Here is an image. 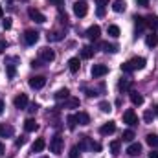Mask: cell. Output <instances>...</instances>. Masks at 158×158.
Segmentation results:
<instances>
[{
    "mask_svg": "<svg viewBox=\"0 0 158 158\" xmlns=\"http://www.w3.org/2000/svg\"><path fill=\"white\" fill-rule=\"evenodd\" d=\"M116 131V121H107L105 125H101V129H99V132L103 134V136H109V134H112Z\"/></svg>",
    "mask_w": 158,
    "mask_h": 158,
    "instance_id": "cell-11",
    "label": "cell"
},
{
    "mask_svg": "<svg viewBox=\"0 0 158 158\" xmlns=\"http://www.w3.org/2000/svg\"><path fill=\"white\" fill-rule=\"evenodd\" d=\"M24 40H26V44H35L37 40H39V31H35V30H28L26 33H24Z\"/></svg>",
    "mask_w": 158,
    "mask_h": 158,
    "instance_id": "cell-10",
    "label": "cell"
},
{
    "mask_svg": "<svg viewBox=\"0 0 158 158\" xmlns=\"http://www.w3.org/2000/svg\"><path fill=\"white\" fill-rule=\"evenodd\" d=\"M127 155L131 156H140L142 155V145L138 142H131V145L127 147Z\"/></svg>",
    "mask_w": 158,
    "mask_h": 158,
    "instance_id": "cell-12",
    "label": "cell"
},
{
    "mask_svg": "<svg viewBox=\"0 0 158 158\" xmlns=\"http://www.w3.org/2000/svg\"><path fill=\"white\" fill-rule=\"evenodd\" d=\"M44 147H46V142H44V138H37L31 149H33V153H40V151H42Z\"/></svg>",
    "mask_w": 158,
    "mask_h": 158,
    "instance_id": "cell-27",
    "label": "cell"
},
{
    "mask_svg": "<svg viewBox=\"0 0 158 158\" xmlns=\"http://www.w3.org/2000/svg\"><path fill=\"white\" fill-rule=\"evenodd\" d=\"M96 15H98V17H103V15H105V7H98Z\"/></svg>",
    "mask_w": 158,
    "mask_h": 158,
    "instance_id": "cell-46",
    "label": "cell"
},
{
    "mask_svg": "<svg viewBox=\"0 0 158 158\" xmlns=\"http://www.w3.org/2000/svg\"><path fill=\"white\" fill-rule=\"evenodd\" d=\"M149 158H158V153H156V151H153V153L149 155Z\"/></svg>",
    "mask_w": 158,
    "mask_h": 158,
    "instance_id": "cell-50",
    "label": "cell"
},
{
    "mask_svg": "<svg viewBox=\"0 0 158 158\" xmlns=\"http://www.w3.org/2000/svg\"><path fill=\"white\" fill-rule=\"evenodd\" d=\"M68 155H70V158H79L77 147H72V149H70V153H68Z\"/></svg>",
    "mask_w": 158,
    "mask_h": 158,
    "instance_id": "cell-41",
    "label": "cell"
},
{
    "mask_svg": "<svg viewBox=\"0 0 158 158\" xmlns=\"http://www.w3.org/2000/svg\"><path fill=\"white\" fill-rule=\"evenodd\" d=\"M26 142H28V138H26V136H20V138H19V140L15 142V145H17V147H22V145H24Z\"/></svg>",
    "mask_w": 158,
    "mask_h": 158,
    "instance_id": "cell-40",
    "label": "cell"
},
{
    "mask_svg": "<svg viewBox=\"0 0 158 158\" xmlns=\"http://www.w3.org/2000/svg\"><path fill=\"white\" fill-rule=\"evenodd\" d=\"M131 101L132 105H143V96L138 94L136 90H131Z\"/></svg>",
    "mask_w": 158,
    "mask_h": 158,
    "instance_id": "cell-20",
    "label": "cell"
},
{
    "mask_svg": "<svg viewBox=\"0 0 158 158\" xmlns=\"http://www.w3.org/2000/svg\"><path fill=\"white\" fill-rule=\"evenodd\" d=\"M2 26H4V30H11V19H6L2 22Z\"/></svg>",
    "mask_w": 158,
    "mask_h": 158,
    "instance_id": "cell-42",
    "label": "cell"
},
{
    "mask_svg": "<svg viewBox=\"0 0 158 158\" xmlns=\"http://www.w3.org/2000/svg\"><path fill=\"white\" fill-rule=\"evenodd\" d=\"M153 112H155V114H156V116H158V105H156V107H155V110H153Z\"/></svg>",
    "mask_w": 158,
    "mask_h": 158,
    "instance_id": "cell-54",
    "label": "cell"
},
{
    "mask_svg": "<svg viewBox=\"0 0 158 158\" xmlns=\"http://www.w3.org/2000/svg\"><path fill=\"white\" fill-rule=\"evenodd\" d=\"M6 48H7V42L6 40H0V52H4Z\"/></svg>",
    "mask_w": 158,
    "mask_h": 158,
    "instance_id": "cell-47",
    "label": "cell"
},
{
    "mask_svg": "<svg viewBox=\"0 0 158 158\" xmlns=\"http://www.w3.org/2000/svg\"><path fill=\"white\" fill-rule=\"evenodd\" d=\"M9 2H11V0H9Z\"/></svg>",
    "mask_w": 158,
    "mask_h": 158,
    "instance_id": "cell-55",
    "label": "cell"
},
{
    "mask_svg": "<svg viewBox=\"0 0 158 158\" xmlns=\"http://www.w3.org/2000/svg\"><path fill=\"white\" fill-rule=\"evenodd\" d=\"M107 31H109L110 37H119V28L116 26V24H110V26L107 28Z\"/></svg>",
    "mask_w": 158,
    "mask_h": 158,
    "instance_id": "cell-33",
    "label": "cell"
},
{
    "mask_svg": "<svg viewBox=\"0 0 158 158\" xmlns=\"http://www.w3.org/2000/svg\"><path fill=\"white\" fill-rule=\"evenodd\" d=\"M145 64H147V61H145L143 57H134V59H131V61H127V63L121 64V72L129 74V72H132V70H143Z\"/></svg>",
    "mask_w": 158,
    "mask_h": 158,
    "instance_id": "cell-1",
    "label": "cell"
},
{
    "mask_svg": "<svg viewBox=\"0 0 158 158\" xmlns=\"http://www.w3.org/2000/svg\"><path fill=\"white\" fill-rule=\"evenodd\" d=\"M46 39L50 40V42H59V40H63V33L61 31H48Z\"/></svg>",
    "mask_w": 158,
    "mask_h": 158,
    "instance_id": "cell-24",
    "label": "cell"
},
{
    "mask_svg": "<svg viewBox=\"0 0 158 158\" xmlns=\"http://www.w3.org/2000/svg\"><path fill=\"white\" fill-rule=\"evenodd\" d=\"M145 44L149 46V48H155V46H158V35L153 31V33H149L147 37H145Z\"/></svg>",
    "mask_w": 158,
    "mask_h": 158,
    "instance_id": "cell-22",
    "label": "cell"
},
{
    "mask_svg": "<svg viewBox=\"0 0 158 158\" xmlns=\"http://www.w3.org/2000/svg\"><path fill=\"white\" fill-rule=\"evenodd\" d=\"M66 125H68V129H70V131H74V129H76V125H77L76 114H68V116H66Z\"/></svg>",
    "mask_w": 158,
    "mask_h": 158,
    "instance_id": "cell-29",
    "label": "cell"
},
{
    "mask_svg": "<svg viewBox=\"0 0 158 158\" xmlns=\"http://www.w3.org/2000/svg\"><path fill=\"white\" fill-rule=\"evenodd\" d=\"M63 145H64V140H63L59 134H57V136H53V138L50 140V151H52L53 155H61Z\"/></svg>",
    "mask_w": 158,
    "mask_h": 158,
    "instance_id": "cell-2",
    "label": "cell"
},
{
    "mask_svg": "<svg viewBox=\"0 0 158 158\" xmlns=\"http://www.w3.org/2000/svg\"><path fill=\"white\" fill-rule=\"evenodd\" d=\"M76 119H77L79 125H88V123H90V116H88V114H86L85 110L77 112V114H76Z\"/></svg>",
    "mask_w": 158,
    "mask_h": 158,
    "instance_id": "cell-18",
    "label": "cell"
},
{
    "mask_svg": "<svg viewBox=\"0 0 158 158\" xmlns=\"http://www.w3.org/2000/svg\"><path fill=\"white\" fill-rule=\"evenodd\" d=\"M90 74H92V77H103V76H107L109 74V66L107 64H94L92 66V70H90Z\"/></svg>",
    "mask_w": 158,
    "mask_h": 158,
    "instance_id": "cell-4",
    "label": "cell"
},
{
    "mask_svg": "<svg viewBox=\"0 0 158 158\" xmlns=\"http://www.w3.org/2000/svg\"><path fill=\"white\" fill-rule=\"evenodd\" d=\"M4 17V9H2V6H0V19Z\"/></svg>",
    "mask_w": 158,
    "mask_h": 158,
    "instance_id": "cell-53",
    "label": "cell"
},
{
    "mask_svg": "<svg viewBox=\"0 0 158 158\" xmlns=\"http://www.w3.org/2000/svg\"><path fill=\"white\" fill-rule=\"evenodd\" d=\"M31 66L35 68V66H40V61H31Z\"/></svg>",
    "mask_w": 158,
    "mask_h": 158,
    "instance_id": "cell-48",
    "label": "cell"
},
{
    "mask_svg": "<svg viewBox=\"0 0 158 158\" xmlns=\"http://www.w3.org/2000/svg\"><path fill=\"white\" fill-rule=\"evenodd\" d=\"M96 2H98V6H99V7H105L110 0H96Z\"/></svg>",
    "mask_w": 158,
    "mask_h": 158,
    "instance_id": "cell-44",
    "label": "cell"
},
{
    "mask_svg": "<svg viewBox=\"0 0 158 158\" xmlns=\"http://www.w3.org/2000/svg\"><path fill=\"white\" fill-rule=\"evenodd\" d=\"M118 88H119V92H129V90L132 88V81H131V79H127V77L119 79Z\"/></svg>",
    "mask_w": 158,
    "mask_h": 158,
    "instance_id": "cell-14",
    "label": "cell"
},
{
    "mask_svg": "<svg viewBox=\"0 0 158 158\" xmlns=\"http://www.w3.org/2000/svg\"><path fill=\"white\" fill-rule=\"evenodd\" d=\"M119 147H121V142H118V140L110 142V151H112V155H119Z\"/></svg>",
    "mask_w": 158,
    "mask_h": 158,
    "instance_id": "cell-35",
    "label": "cell"
},
{
    "mask_svg": "<svg viewBox=\"0 0 158 158\" xmlns=\"http://www.w3.org/2000/svg\"><path fill=\"white\" fill-rule=\"evenodd\" d=\"M145 24H147L149 28H153V30H158V17H155V15H151V17H147V20H145Z\"/></svg>",
    "mask_w": 158,
    "mask_h": 158,
    "instance_id": "cell-30",
    "label": "cell"
},
{
    "mask_svg": "<svg viewBox=\"0 0 158 158\" xmlns=\"http://www.w3.org/2000/svg\"><path fill=\"white\" fill-rule=\"evenodd\" d=\"M94 57V48L92 46H83L81 48V59H92Z\"/></svg>",
    "mask_w": 158,
    "mask_h": 158,
    "instance_id": "cell-19",
    "label": "cell"
},
{
    "mask_svg": "<svg viewBox=\"0 0 158 158\" xmlns=\"http://www.w3.org/2000/svg\"><path fill=\"white\" fill-rule=\"evenodd\" d=\"M145 142H147L151 147H158V134H147V136H145Z\"/></svg>",
    "mask_w": 158,
    "mask_h": 158,
    "instance_id": "cell-31",
    "label": "cell"
},
{
    "mask_svg": "<svg viewBox=\"0 0 158 158\" xmlns=\"http://www.w3.org/2000/svg\"><path fill=\"white\" fill-rule=\"evenodd\" d=\"M121 140H123V142H132V140H134V132H132L131 129L123 131V134H121Z\"/></svg>",
    "mask_w": 158,
    "mask_h": 158,
    "instance_id": "cell-32",
    "label": "cell"
},
{
    "mask_svg": "<svg viewBox=\"0 0 158 158\" xmlns=\"http://www.w3.org/2000/svg\"><path fill=\"white\" fill-rule=\"evenodd\" d=\"M37 129H39V125H37V121L33 118H28L24 121V131H26V132H33V131H37Z\"/></svg>",
    "mask_w": 158,
    "mask_h": 158,
    "instance_id": "cell-15",
    "label": "cell"
},
{
    "mask_svg": "<svg viewBox=\"0 0 158 158\" xmlns=\"http://www.w3.org/2000/svg\"><path fill=\"white\" fill-rule=\"evenodd\" d=\"M39 57L42 63H52V61H55V52L52 48H40Z\"/></svg>",
    "mask_w": 158,
    "mask_h": 158,
    "instance_id": "cell-3",
    "label": "cell"
},
{
    "mask_svg": "<svg viewBox=\"0 0 158 158\" xmlns=\"http://www.w3.org/2000/svg\"><path fill=\"white\" fill-rule=\"evenodd\" d=\"M98 46H99L103 52H107V53H116V52H118V46H116V44H109V42H98Z\"/></svg>",
    "mask_w": 158,
    "mask_h": 158,
    "instance_id": "cell-16",
    "label": "cell"
},
{
    "mask_svg": "<svg viewBox=\"0 0 158 158\" xmlns=\"http://www.w3.org/2000/svg\"><path fill=\"white\" fill-rule=\"evenodd\" d=\"M74 13H76L77 17H85V15L88 13V4H86L85 0H77V2H74Z\"/></svg>",
    "mask_w": 158,
    "mask_h": 158,
    "instance_id": "cell-5",
    "label": "cell"
},
{
    "mask_svg": "<svg viewBox=\"0 0 158 158\" xmlns=\"http://www.w3.org/2000/svg\"><path fill=\"white\" fill-rule=\"evenodd\" d=\"M28 85H30L33 90H40V88L46 85V77H44V76H33V77H30Z\"/></svg>",
    "mask_w": 158,
    "mask_h": 158,
    "instance_id": "cell-6",
    "label": "cell"
},
{
    "mask_svg": "<svg viewBox=\"0 0 158 158\" xmlns=\"http://www.w3.org/2000/svg\"><path fill=\"white\" fill-rule=\"evenodd\" d=\"M153 118H155V112L153 110H145L143 112V121L145 123H153Z\"/></svg>",
    "mask_w": 158,
    "mask_h": 158,
    "instance_id": "cell-36",
    "label": "cell"
},
{
    "mask_svg": "<svg viewBox=\"0 0 158 158\" xmlns=\"http://www.w3.org/2000/svg\"><path fill=\"white\" fill-rule=\"evenodd\" d=\"M79 107V98H66L63 103V109H76Z\"/></svg>",
    "mask_w": 158,
    "mask_h": 158,
    "instance_id": "cell-17",
    "label": "cell"
},
{
    "mask_svg": "<svg viewBox=\"0 0 158 158\" xmlns=\"http://www.w3.org/2000/svg\"><path fill=\"white\" fill-rule=\"evenodd\" d=\"M4 149H6V147H4V143H0V156L4 155Z\"/></svg>",
    "mask_w": 158,
    "mask_h": 158,
    "instance_id": "cell-51",
    "label": "cell"
},
{
    "mask_svg": "<svg viewBox=\"0 0 158 158\" xmlns=\"http://www.w3.org/2000/svg\"><path fill=\"white\" fill-rule=\"evenodd\" d=\"M28 15H30V19H31V20H35V22H39V24L46 22V17L40 13L39 9H35V7H30V9H28Z\"/></svg>",
    "mask_w": 158,
    "mask_h": 158,
    "instance_id": "cell-8",
    "label": "cell"
},
{
    "mask_svg": "<svg viewBox=\"0 0 158 158\" xmlns=\"http://www.w3.org/2000/svg\"><path fill=\"white\" fill-rule=\"evenodd\" d=\"M99 35H101V28L98 24H94V26H90L86 30V37L90 40H99Z\"/></svg>",
    "mask_w": 158,
    "mask_h": 158,
    "instance_id": "cell-9",
    "label": "cell"
},
{
    "mask_svg": "<svg viewBox=\"0 0 158 158\" xmlns=\"http://www.w3.org/2000/svg\"><path fill=\"white\" fill-rule=\"evenodd\" d=\"M90 149H94V151H101V143H98V142H92Z\"/></svg>",
    "mask_w": 158,
    "mask_h": 158,
    "instance_id": "cell-43",
    "label": "cell"
},
{
    "mask_svg": "<svg viewBox=\"0 0 158 158\" xmlns=\"http://www.w3.org/2000/svg\"><path fill=\"white\" fill-rule=\"evenodd\" d=\"M99 110L105 112V114H109V112L112 110V105H110L109 101H101V103H99Z\"/></svg>",
    "mask_w": 158,
    "mask_h": 158,
    "instance_id": "cell-34",
    "label": "cell"
},
{
    "mask_svg": "<svg viewBox=\"0 0 158 158\" xmlns=\"http://www.w3.org/2000/svg\"><path fill=\"white\" fill-rule=\"evenodd\" d=\"M68 96H70V90H68V88H59V90L55 92V99H57V101H63V99H66Z\"/></svg>",
    "mask_w": 158,
    "mask_h": 158,
    "instance_id": "cell-25",
    "label": "cell"
},
{
    "mask_svg": "<svg viewBox=\"0 0 158 158\" xmlns=\"http://www.w3.org/2000/svg\"><path fill=\"white\" fill-rule=\"evenodd\" d=\"M2 112H4V101L0 99V116H2Z\"/></svg>",
    "mask_w": 158,
    "mask_h": 158,
    "instance_id": "cell-49",
    "label": "cell"
},
{
    "mask_svg": "<svg viewBox=\"0 0 158 158\" xmlns=\"http://www.w3.org/2000/svg\"><path fill=\"white\" fill-rule=\"evenodd\" d=\"M13 127H9V125H6V123H0V136L2 138H6V136H13Z\"/></svg>",
    "mask_w": 158,
    "mask_h": 158,
    "instance_id": "cell-21",
    "label": "cell"
},
{
    "mask_svg": "<svg viewBox=\"0 0 158 158\" xmlns=\"http://www.w3.org/2000/svg\"><path fill=\"white\" fill-rule=\"evenodd\" d=\"M50 2H53V4H57V6H59V4H61L63 0H50Z\"/></svg>",
    "mask_w": 158,
    "mask_h": 158,
    "instance_id": "cell-52",
    "label": "cell"
},
{
    "mask_svg": "<svg viewBox=\"0 0 158 158\" xmlns=\"http://www.w3.org/2000/svg\"><path fill=\"white\" fill-rule=\"evenodd\" d=\"M6 70H7V77L9 79L15 77V66L13 64H6Z\"/></svg>",
    "mask_w": 158,
    "mask_h": 158,
    "instance_id": "cell-38",
    "label": "cell"
},
{
    "mask_svg": "<svg viewBox=\"0 0 158 158\" xmlns=\"http://www.w3.org/2000/svg\"><path fill=\"white\" fill-rule=\"evenodd\" d=\"M13 103H15L17 109H26V107H28V96H26V94H19V96L13 99Z\"/></svg>",
    "mask_w": 158,
    "mask_h": 158,
    "instance_id": "cell-13",
    "label": "cell"
},
{
    "mask_svg": "<svg viewBox=\"0 0 158 158\" xmlns=\"http://www.w3.org/2000/svg\"><path fill=\"white\" fill-rule=\"evenodd\" d=\"M125 7H127L125 0H114V2H112V9H114L116 13H121V11H125Z\"/></svg>",
    "mask_w": 158,
    "mask_h": 158,
    "instance_id": "cell-26",
    "label": "cell"
},
{
    "mask_svg": "<svg viewBox=\"0 0 158 158\" xmlns=\"http://www.w3.org/2000/svg\"><path fill=\"white\" fill-rule=\"evenodd\" d=\"M143 28H145V20L142 17H134V30H136V33H140Z\"/></svg>",
    "mask_w": 158,
    "mask_h": 158,
    "instance_id": "cell-28",
    "label": "cell"
},
{
    "mask_svg": "<svg viewBox=\"0 0 158 158\" xmlns=\"http://www.w3.org/2000/svg\"><path fill=\"white\" fill-rule=\"evenodd\" d=\"M123 121H125L127 125H131V127H134V125L138 123V116H136V112H134L132 109H129V110H125V112H123Z\"/></svg>",
    "mask_w": 158,
    "mask_h": 158,
    "instance_id": "cell-7",
    "label": "cell"
},
{
    "mask_svg": "<svg viewBox=\"0 0 158 158\" xmlns=\"http://www.w3.org/2000/svg\"><path fill=\"white\" fill-rule=\"evenodd\" d=\"M79 66H81V64H79V59H77V57H72V59L68 61V68H70V72H72V74H77V72H79Z\"/></svg>",
    "mask_w": 158,
    "mask_h": 158,
    "instance_id": "cell-23",
    "label": "cell"
},
{
    "mask_svg": "<svg viewBox=\"0 0 158 158\" xmlns=\"http://www.w3.org/2000/svg\"><path fill=\"white\" fill-rule=\"evenodd\" d=\"M136 4L142 6V7H145V6H149V0H136Z\"/></svg>",
    "mask_w": 158,
    "mask_h": 158,
    "instance_id": "cell-45",
    "label": "cell"
},
{
    "mask_svg": "<svg viewBox=\"0 0 158 158\" xmlns=\"http://www.w3.org/2000/svg\"><path fill=\"white\" fill-rule=\"evenodd\" d=\"M90 145H92V142H90L86 136H83V140H81V143H79V149H90Z\"/></svg>",
    "mask_w": 158,
    "mask_h": 158,
    "instance_id": "cell-37",
    "label": "cell"
},
{
    "mask_svg": "<svg viewBox=\"0 0 158 158\" xmlns=\"http://www.w3.org/2000/svg\"><path fill=\"white\" fill-rule=\"evenodd\" d=\"M37 110H39V105H37V103H31V105L28 107V112H30V114H35Z\"/></svg>",
    "mask_w": 158,
    "mask_h": 158,
    "instance_id": "cell-39",
    "label": "cell"
}]
</instances>
